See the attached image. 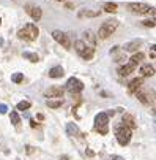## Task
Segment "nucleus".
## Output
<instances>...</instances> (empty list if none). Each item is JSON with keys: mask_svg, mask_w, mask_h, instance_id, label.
Returning a JSON list of instances; mask_svg holds the SVG:
<instances>
[{"mask_svg": "<svg viewBox=\"0 0 156 160\" xmlns=\"http://www.w3.org/2000/svg\"><path fill=\"white\" fill-rule=\"evenodd\" d=\"M52 38H54L58 44H62L63 48H66V49L71 48V41H70L68 35H66L65 32H62V30H54V32H52Z\"/></svg>", "mask_w": 156, "mask_h": 160, "instance_id": "423d86ee", "label": "nucleus"}, {"mask_svg": "<svg viewBox=\"0 0 156 160\" xmlns=\"http://www.w3.org/2000/svg\"><path fill=\"white\" fill-rule=\"evenodd\" d=\"M38 35H39V30H38V27H36L35 24H32V22H30V24H27V26H24V27L17 32V37H19V38L27 40V41L36 40Z\"/></svg>", "mask_w": 156, "mask_h": 160, "instance_id": "f03ea898", "label": "nucleus"}, {"mask_svg": "<svg viewBox=\"0 0 156 160\" xmlns=\"http://www.w3.org/2000/svg\"><path fill=\"white\" fill-rule=\"evenodd\" d=\"M115 136H117V141L120 146H126L131 141V130L126 128L123 124L115 127Z\"/></svg>", "mask_w": 156, "mask_h": 160, "instance_id": "7ed1b4c3", "label": "nucleus"}, {"mask_svg": "<svg viewBox=\"0 0 156 160\" xmlns=\"http://www.w3.org/2000/svg\"><path fill=\"white\" fill-rule=\"evenodd\" d=\"M8 111V108H7V105H0V112H2V114H5Z\"/></svg>", "mask_w": 156, "mask_h": 160, "instance_id": "cd10ccee", "label": "nucleus"}, {"mask_svg": "<svg viewBox=\"0 0 156 160\" xmlns=\"http://www.w3.org/2000/svg\"><path fill=\"white\" fill-rule=\"evenodd\" d=\"M110 160H125V158L120 157V155H112V158H110Z\"/></svg>", "mask_w": 156, "mask_h": 160, "instance_id": "c756f323", "label": "nucleus"}, {"mask_svg": "<svg viewBox=\"0 0 156 160\" xmlns=\"http://www.w3.org/2000/svg\"><path fill=\"white\" fill-rule=\"evenodd\" d=\"M60 160H70V158H68V155H62V157H60Z\"/></svg>", "mask_w": 156, "mask_h": 160, "instance_id": "2f4dec72", "label": "nucleus"}, {"mask_svg": "<svg viewBox=\"0 0 156 160\" xmlns=\"http://www.w3.org/2000/svg\"><path fill=\"white\" fill-rule=\"evenodd\" d=\"M109 118L106 116V112H98L96 116H95V130L99 132L101 135H106L109 132Z\"/></svg>", "mask_w": 156, "mask_h": 160, "instance_id": "20e7f679", "label": "nucleus"}, {"mask_svg": "<svg viewBox=\"0 0 156 160\" xmlns=\"http://www.w3.org/2000/svg\"><path fill=\"white\" fill-rule=\"evenodd\" d=\"M128 10L134 14H147L151 8L147 3H128Z\"/></svg>", "mask_w": 156, "mask_h": 160, "instance_id": "6e6552de", "label": "nucleus"}, {"mask_svg": "<svg viewBox=\"0 0 156 160\" xmlns=\"http://www.w3.org/2000/svg\"><path fill=\"white\" fill-rule=\"evenodd\" d=\"M30 106H32V103L27 102V100H22V102L17 103V109H19V111H27Z\"/></svg>", "mask_w": 156, "mask_h": 160, "instance_id": "393cba45", "label": "nucleus"}, {"mask_svg": "<svg viewBox=\"0 0 156 160\" xmlns=\"http://www.w3.org/2000/svg\"><path fill=\"white\" fill-rule=\"evenodd\" d=\"M65 75V70H63V67L57 65V67H52L51 70H49V76L51 78H62Z\"/></svg>", "mask_w": 156, "mask_h": 160, "instance_id": "4468645a", "label": "nucleus"}, {"mask_svg": "<svg viewBox=\"0 0 156 160\" xmlns=\"http://www.w3.org/2000/svg\"><path fill=\"white\" fill-rule=\"evenodd\" d=\"M57 2H66V0H57Z\"/></svg>", "mask_w": 156, "mask_h": 160, "instance_id": "72a5a7b5", "label": "nucleus"}, {"mask_svg": "<svg viewBox=\"0 0 156 160\" xmlns=\"http://www.w3.org/2000/svg\"><path fill=\"white\" fill-rule=\"evenodd\" d=\"M140 44H142V40H132V41H129V43L125 44L123 51H136Z\"/></svg>", "mask_w": 156, "mask_h": 160, "instance_id": "2eb2a0df", "label": "nucleus"}, {"mask_svg": "<svg viewBox=\"0 0 156 160\" xmlns=\"http://www.w3.org/2000/svg\"><path fill=\"white\" fill-rule=\"evenodd\" d=\"M142 84H144V78H134L128 84V94H131V95L137 94L139 90L142 89Z\"/></svg>", "mask_w": 156, "mask_h": 160, "instance_id": "1a4fd4ad", "label": "nucleus"}, {"mask_svg": "<svg viewBox=\"0 0 156 160\" xmlns=\"http://www.w3.org/2000/svg\"><path fill=\"white\" fill-rule=\"evenodd\" d=\"M30 127H32V128H35V127H38V124H36L35 121H30Z\"/></svg>", "mask_w": 156, "mask_h": 160, "instance_id": "7c9ffc66", "label": "nucleus"}, {"mask_svg": "<svg viewBox=\"0 0 156 160\" xmlns=\"http://www.w3.org/2000/svg\"><path fill=\"white\" fill-rule=\"evenodd\" d=\"M140 60H144V54H142V52H136L134 56H132V57L129 59L128 65H129V67H132V68L136 70V67L140 63Z\"/></svg>", "mask_w": 156, "mask_h": 160, "instance_id": "ddd939ff", "label": "nucleus"}, {"mask_svg": "<svg viewBox=\"0 0 156 160\" xmlns=\"http://www.w3.org/2000/svg\"><path fill=\"white\" fill-rule=\"evenodd\" d=\"M66 90H68L71 95H76V94H79V92L84 90V82L73 76V78H70L68 81H66Z\"/></svg>", "mask_w": 156, "mask_h": 160, "instance_id": "39448f33", "label": "nucleus"}, {"mask_svg": "<svg viewBox=\"0 0 156 160\" xmlns=\"http://www.w3.org/2000/svg\"><path fill=\"white\" fill-rule=\"evenodd\" d=\"M117 27H118V21L117 19H107L106 22H103V26L99 27V32H98L96 37L99 40H106L117 30Z\"/></svg>", "mask_w": 156, "mask_h": 160, "instance_id": "f257e3e1", "label": "nucleus"}, {"mask_svg": "<svg viewBox=\"0 0 156 160\" xmlns=\"http://www.w3.org/2000/svg\"><path fill=\"white\" fill-rule=\"evenodd\" d=\"M25 13H27L33 21H39L41 16H43V10H41L38 5H32V3H27V5H25Z\"/></svg>", "mask_w": 156, "mask_h": 160, "instance_id": "0eeeda50", "label": "nucleus"}, {"mask_svg": "<svg viewBox=\"0 0 156 160\" xmlns=\"http://www.w3.org/2000/svg\"><path fill=\"white\" fill-rule=\"evenodd\" d=\"M25 149H27V154H33V151H35V148H32V146H27Z\"/></svg>", "mask_w": 156, "mask_h": 160, "instance_id": "c85d7f7f", "label": "nucleus"}, {"mask_svg": "<svg viewBox=\"0 0 156 160\" xmlns=\"http://www.w3.org/2000/svg\"><path fill=\"white\" fill-rule=\"evenodd\" d=\"M63 94H65V89L62 86H52L46 90V97L49 98H63Z\"/></svg>", "mask_w": 156, "mask_h": 160, "instance_id": "9d476101", "label": "nucleus"}, {"mask_svg": "<svg viewBox=\"0 0 156 160\" xmlns=\"http://www.w3.org/2000/svg\"><path fill=\"white\" fill-rule=\"evenodd\" d=\"M66 132H68V135H71V136H76V135H79V127L76 124L70 122V124H66Z\"/></svg>", "mask_w": 156, "mask_h": 160, "instance_id": "aec40b11", "label": "nucleus"}, {"mask_svg": "<svg viewBox=\"0 0 156 160\" xmlns=\"http://www.w3.org/2000/svg\"><path fill=\"white\" fill-rule=\"evenodd\" d=\"M46 105L49 106V108H60L62 105H63V98H49L48 102H46Z\"/></svg>", "mask_w": 156, "mask_h": 160, "instance_id": "6ab92c4d", "label": "nucleus"}, {"mask_svg": "<svg viewBox=\"0 0 156 160\" xmlns=\"http://www.w3.org/2000/svg\"><path fill=\"white\" fill-rule=\"evenodd\" d=\"M10 121H11L13 125H19V124H21V118H19V114H17L16 111H11V114H10Z\"/></svg>", "mask_w": 156, "mask_h": 160, "instance_id": "b1692460", "label": "nucleus"}, {"mask_svg": "<svg viewBox=\"0 0 156 160\" xmlns=\"http://www.w3.org/2000/svg\"><path fill=\"white\" fill-rule=\"evenodd\" d=\"M22 79H24V75H22V73H14V75L11 76V81H13V82H16V84L22 82Z\"/></svg>", "mask_w": 156, "mask_h": 160, "instance_id": "a878e982", "label": "nucleus"}, {"mask_svg": "<svg viewBox=\"0 0 156 160\" xmlns=\"http://www.w3.org/2000/svg\"><path fill=\"white\" fill-rule=\"evenodd\" d=\"M2 44H3V40H2V38H0V46H2Z\"/></svg>", "mask_w": 156, "mask_h": 160, "instance_id": "473e14b6", "label": "nucleus"}, {"mask_svg": "<svg viewBox=\"0 0 156 160\" xmlns=\"http://www.w3.org/2000/svg\"><path fill=\"white\" fill-rule=\"evenodd\" d=\"M122 122H123V125H125L126 128H129V130H134V128H137V122H136V119H134V116H132V114L125 112V114H123V119H122Z\"/></svg>", "mask_w": 156, "mask_h": 160, "instance_id": "9b49d317", "label": "nucleus"}, {"mask_svg": "<svg viewBox=\"0 0 156 160\" xmlns=\"http://www.w3.org/2000/svg\"><path fill=\"white\" fill-rule=\"evenodd\" d=\"M24 59H27V60H30V62H38L39 60V57H38V54L36 52H30V51H24Z\"/></svg>", "mask_w": 156, "mask_h": 160, "instance_id": "4be33fe9", "label": "nucleus"}, {"mask_svg": "<svg viewBox=\"0 0 156 160\" xmlns=\"http://www.w3.org/2000/svg\"><path fill=\"white\" fill-rule=\"evenodd\" d=\"M140 73H142V76H153L154 75V68H153V65L145 63V65L140 67Z\"/></svg>", "mask_w": 156, "mask_h": 160, "instance_id": "f3484780", "label": "nucleus"}, {"mask_svg": "<svg viewBox=\"0 0 156 160\" xmlns=\"http://www.w3.org/2000/svg\"><path fill=\"white\" fill-rule=\"evenodd\" d=\"M87 48H88V46H87V44H85L82 40H77V41L74 43V49H76V52H77L80 57H82V54L87 51Z\"/></svg>", "mask_w": 156, "mask_h": 160, "instance_id": "a211bd4d", "label": "nucleus"}, {"mask_svg": "<svg viewBox=\"0 0 156 160\" xmlns=\"http://www.w3.org/2000/svg\"><path fill=\"white\" fill-rule=\"evenodd\" d=\"M117 8H118V5L117 3H112V2H109V3L104 5V11L106 13H117Z\"/></svg>", "mask_w": 156, "mask_h": 160, "instance_id": "5701e85b", "label": "nucleus"}, {"mask_svg": "<svg viewBox=\"0 0 156 160\" xmlns=\"http://www.w3.org/2000/svg\"><path fill=\"white\" fill-rule=\"evenodd\" d=\"M132 72H134V68H132V67H129L128 63L118 68V73H120V76H128V75H131Z\"/></svg>", "mask_w": 156, "mask_h": 160, "instance_id": "412c9836", "label": "nucleus"}, {"mask_svg": "<svg viewBox=\"0 0 156 160\" xmlns=\"http://www.w3.org/2000/svg\"><path fill=\"white\" fill-rule=\"evenodd\" d=\"M0 24H2V19H0Z\"/></svg>", "mask_w": 156, "mask_h": 160, "instance_id": "f704fd0d", "label": "nucleus"}, {"mask_svg": "<svg viewBox=\"0 0 156 160\" xmlns=\"http://www.w3.org/2000/svg\"><path fill=\"white\" fill-rule=\"evenodd\" d=\"M101 13L96 10V11H93V10H80L79 13H77V16L79 18H98Z\"/></svg>", "mask_w": 156, "mask_h": 160, "instance_id": "dca6fc26", "label": "nucleus"}, {"mask_svg": "<svg viewBox=\"0 0 156 160\" xmlns=\"http://www.w3.org/2000/svg\"><path fill=\"white\" fill-rule=\"evenodd\" d=\"M145 27H154V21H144Z\"/></svg>", "mask_w": 156, "mask_h": 160, "instance_id": "bb28decb", "label": "nucleus"}, {"mask_svg": "<svg viewBox=\"0 0 156 160\" xmlns=\"http://www.w3.org/2000/svg\"><path fill=\"white\" fill-rule=\"evenodd\" d=\"M88 48H93L95 49V44H96V35L92 30H85L84 32V40H82Z\"/></svg>", "mask_w": 156, "mask_h": 160, "instance_id": "f8f14e48", "label": "nucleus"}]
</instances>
